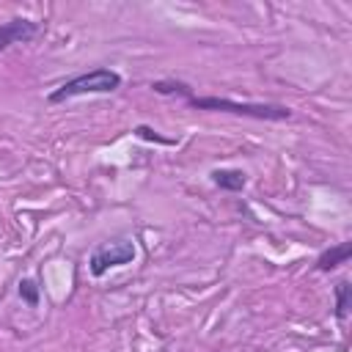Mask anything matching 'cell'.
I'll use <instances>...</instances> for the list:
<instances>
[{
	"label": "cell",
	"mask_w": 352,
	"mask_h": 352,
	"mask_svg": "<svg viewBox=\"0 0 352 352\" xmlns=\"http://www.w3.org/2000/svg\"><path fill=\"white\" fill-rule=\"evenodd\" d=\"M151 91L160 96H182L187 102V107L192 110H212V113H231V116H242V118H256V121H289L292 118V107L286 104H275V102H236L228 96H198L192 94V88L182 80H154Z\"/></svg>",
	"instance_id": "obj_1"
},
{
	"label": "cell",
	"mask_w": 352,
	"mask_h": 352,
	"mask_svg": "<svg viewBox=\"0 0 352 352\" xmlns=\"http://www.w3.org/2000/svg\"><path fill=\"white\" fill-rule=\"evenodd\" d=\"M121 88V74L110 66H96V69H88V72H80V74H72L66 77L58 88H52L47 94V102L50 104H63L69 99H77V96H94V94H113Z\"/></svg>",
	"instance_id": "obj_2"
},
{
	"label": "cell",
	"mask_w": 352,
	"mask_h": 352,
	"mask_svg": "<svg viewBox=\"0 0 352 352\" xmlns=\"http://www.w3.org/2000/svg\"><path fill=\"white\" fill-rule=\"evenodd\" d=\"M135 256H138V248H135L132 239H124V236H121V239L99 242V245L91 250V256H88V272H91L94 278H102L104 272H110V270H116V267L132 264Z\"/></svg>",
	"instance_id": "obj_3"
},
{
	"label": "cell",
	"mask_w": 352,
	"mask_h": 352,
	"mask_svg": "<svg viewBox=\"0 0 352 352\" xmlns=\"http://www.w3.org/2000/svg\"><path fill=\"white\" fill-rule=\"evenodd\" d=\"M41 33V22L28 16H14L0 25V52H6L14 44H28Z\"/></svg>",
	"instance_id": "obj_4"
},
{
	"label": "cell",
	"mask_w": 352,
	"mask_h": 352,
	"mask_svg": "<svg viewBox=\"0 0 352 352\" xmlns=\"http://www.w3.org/2000/svg\"><path fill=\"white\" fill-rule=\"evenodd\" d=\"M349 256H352V242H338V245H333V248H324V250L316 256L314 270H316V272H333V270H338L341 264H346Z\"/></svg>",
	"instance_id": "obj_5"
},
{
	"label": "cell",
	"mask_w": 352,
	"mask_h": 352,
	"mask_svg": "<svg viewBox=\"0 0 352 352\" xmlns=\"http://www.w3.org/2000/svg\"><path fill=\"white\" fill-rule=\"evenodd\" d=\"M209 179L217 190H226V192H242L248 187V173L242 168H214L209 170Z\"/></svg>",
	"instance_id": "obj_6"
},
{
	"label": "cell",
	"mask_w": 352,
	"mask_h": 352,
	"mask_svg": "<svg viewBox=\"0 0 352 352\" xmlns=\"http://www.w3.org/2000/svg\"><path fill=\"white\" fill-rule=\"evenodd\" d=\"M333 294H336V308H333V316H336V319L344 324V322H346V316H349V302H352V286H349V280H346V278H341V280L336 283Z\"/></svg>",
	"instance_id": "obj_7"
},
{
	"label": "cell",
	"mask_w": 352,
	"mask_h": 352,
	"mask_svg": "<svg viewBox=\"0 0 352 352\" xmlns=\"http://www.w3.org/2000/svg\"><path fill=\"white\" fill-rule=\"evenodd\" d=\"M16 294H19V300H22L28 308H38V302H41V286H38L33 278H22V280L16 283Z\"/></svg>",
	"instance_id": "obj_8"
},
{
	"label": "cell",
	"mask_w": 352,
	"mask_h": 352,
	"mask_svg": "<svg viewBox=\"0 0 352 352\" xmlns=\"http://www.w3.org/2000/svg\"><path fill=\"white\" fill-rule=\"evenodd\" d=\"M132 135L135 138H140V140H148V143H160V146H173L176 140L173 138H162L157 129H151L148 124H138L135 129H132Z\"/></svg>",
	"instance_id": "obj_9"
}]
</instances>
